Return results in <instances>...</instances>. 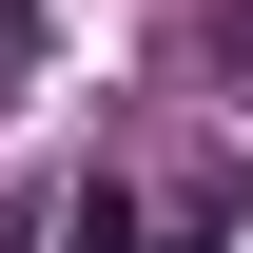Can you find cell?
Listing matches in <instances>:
<instances>
[{
    "instance_id": "obj_1",
    "label": "cell",
    "mask_w": 253,
    "mask_h": 253,
    "mask_svg": "<svg viewBox=\"0 0 253 253\" xmlns=\"http://www.w3.org/2000/svg\"><path fill=\"white\" fill-rule=\"evenodd\" d=\"M20 78H39V20H20V0H0V97H20Z\"/></svg>"
}]
</instances>
